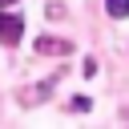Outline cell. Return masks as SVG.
<instances>
[{
    "label": "cell",
    "mask_w": 129,
    "mask_h": 129,
    "mask_svg": "<svg viewBox=\"0 0 129 129\" xmlns=\"http://www.w3.org/2000/svg\"><path fill=\"white\" fill-rule=\"evenodd\" d=\"M69 105H73V109H77V113H89V105H93V101H89V97H81V93H77V97H73V101H69Z\"/></svg>",
    "instance_id": "277c9868"
},
{
    "label": "cell",
    "mask_w": 129,
    "mask_h": 129,
    "mask_svg": "<svg viewBox=\"0 0 129 129\" xmlns=\"http://www.w3.org/2000/svg\"><path fill=\"white\" fill-rule=\"evenodd\" d=\"M32 48H36L40 56H69V52H73V40H64V36H36Z\"/></svg>",
    "instance_id": "7a4b0ae2"
},
{
    "label": "cell",
    "mask_w": 129,
    "mask_h": 129,
    "mask_svg": "<svg viewBox=\"0 0 129 129\" xmlns=\"http://www.w3.org/2000/svg\"><path fill=\"white\" fill-rule=\"evenodd\" d=\"M8 4H16V0H0V8H8Z\"/></svg>",
    "instance_id": "5b68a950"
},
{
    "label": "cell",
    "mask_w": 129,
    "mask_h": 129,
    "mask_svg": "<svg viewBox=\"0 0 129 129\" xmlns=\"http://www.w3.org/2000/svg\"><path fill=\"white\" fill-rule=\"evenodd\" d=\"M105 12H109L113 20H125V16H129V0H105Z\"/></svg>",
    "instance_id": "3957f363"
},
{
    "label": "cell",
    "mask_w": 129,
    "mask_h": 129,
    "mask_svg": "<svg viewBox=\"0 0 129 129\" xmlns=\"http://www.w3.org/2000/svg\"><path fill=\"white\" fill-rule=\"evenodd\" d=\"M20 36H24V16L20 12H0V44H20Z\"/></svg>",
    "instance_id": "6da1fadb"
}]
</instances>
